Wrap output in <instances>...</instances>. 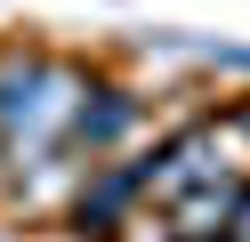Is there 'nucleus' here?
Wrapping results in <instances>:
<instances>
[{"label":"nucleus","instance_id":"1","mask_svg":"<svg viewBox=\"0 0 250 242\" xmlns=\"http://www.w3.org/2000/svg\"><path fill=\"white\" fill-rule=\"evenodd\" d=\"M73 105H81V73H65L41 48L0 57V137L8 145H65Z\"/></svg>","mask_w":250,"mask_h":242},{"label":"nucleus","instance_id":"2","mask_svg":"<svg viewBox=\"0 0 250 242\" xmlns=\"http://www.w3.org/2000/svg\"><path fill=\"white\" fill-rule=\"evenodd\" d=\"M137 194H146V170H137V161H129V170H105L97 186L73 202V234H81V242H113L121 234V210H129Z\"/></svg>","mask_w":250,"mask_h":242},{"label":"nucleus","instance_id":"3","mask_svg":"<svg viewBox=\"0 0 250 242\" xmlns=\"http://www.w3.org/2000/svg\"><path fill=\"white\" fill-rule=\"evenodd\" d=\"M129 121H137V105H129L121 89H81V105H73V121H65V145H81V154H105V145H113Z\"/></svg>","mask_w":250,"mask_h":242},{"label":"nucleus","instance_id":"4","mask_svg":"<svg viewBox=\"0 0 250 242\" xmlns=\"http://www.w3.org/2000/svg\"><path fill=\"white\" fill-rule=\"evenodd\" d=\"M169 48H194V57H210V65H234V73H250V48H242V41H169Z\"/></svg>","mask_w":250,"mask_h":242},{"label":"nucleus","instance_id":"5","mask_svg":"<svg viewBox=\"0 0 250 242\" xmlns=\"http://www.w3.org/2000/svg\"><path fill=\"white\" fill-rule=\"evenodd\" d=\"M226 242H250V186H242V202H234V226H226Z\"/></svg>","mask_w":250,"mask_h":242}]
</instances>
